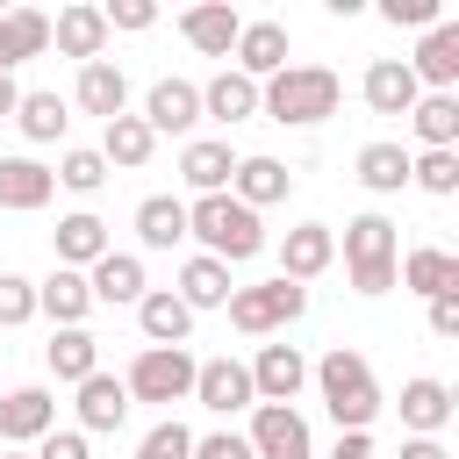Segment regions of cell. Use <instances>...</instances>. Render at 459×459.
Instances as JSON below:
<instances>
[{
    "instance_id": "obj_11",
    "label": "cell",
    "mask_w": 459,
    "mask_h": 459,
    "mask_svg": "<svg viewBox=\"0 0 459 459\" xmlns=\"http://www.w3.org/2000/svg\"><path fill=\"white\" fill-rule=\"evenodd\" d=\"M194 402H201L208 416H237V409H258L244 359H201V366H194Z\"/></svg>"
},
{
    "instance_id": "obj_1",
    "label": "cell",
    "mask_w": 459,
    "mask_h": 459,
    "mask_svg": "<svg viewBox=\"0 0 459 459\" xmlns=\"http://www.w3.org/2000/svg\"><path fill=\"white\" fill-rule=\"evenodd\" d=\"M308 380H316V394H323V409H330L337 430H373L380 409H387V394H380L366 351H351V344H330V351L308 366Z\"/></svg>"
},
{
    "instance_id": "obj_21",
    "label": "cell",
    "mask_w": 459,
    "mask_h": 459,
    "mask_svg": "<svg viewBox=\"0 0 459 459\" xmlns=\"http://www.w3.org/2000/svg\"><path fill=\"white\" fill-rule=\"evenodd\" d=\"M394 280H402L409 294L437 301V294H459V258H452L445 244H416V251H402V258H394Z\"/></svg>"
},
{
    "instance_id": "obj_37",
    "label": "cell",
    "mask_w": 459,
    "mask_h": 459,
    "mask_svg": "<svg viewBox=\"0 0 459 459\" xmlns=\"http://www.w3.org/2000/svg\"><path fill=\"white\" fill-rule=\"evenodd\" d=\"M359 186L366 194H402L409 186V151L402 143H366L359 151Z\"/></svg>"
},
{
    "instance_id": "obj_15",
    "label": "cell",
    "mask_w": 459,
    "mask_h": 459,
    "mask_svg": "<svg viewBox=\"0 0 459 459\" xmlns=\"http://www.w3.org/2000/svg\"><path fill=\"white\" fill-rule=\"evenodd\" d=\"M72 108H79V115H100V122L129 115V79H122V65H115V57L79 65V79H72Z\"/></svg>"
},
{
    "instance_id": "obj_10",
    "label": "cell",
    "mask_w": 459,
    "mask_h": 459,
    "mask_svg": "<svg viewBox=\"0 0 459 459\" xmlns=\"http://www.w3.org/2000/svg\"><path fill=\"white\" fill-rule=\"evenodd\" d=\"M43 430H57V394L50 387H7L0 394V452L36 445Z\"/></svg>"
},
{
    "instance_id": "obj_28",
    "label": "cell",
    "mask_w": 459,
    "mask_h": 459,
    "mask_svg": "<svg viewBox=\"0 0 459 459\" xmlns=\"http://www.w3.org/2000/svg\"><path fill=\"white\" fill-rule=\"evenodd\" d=\"M445 423H452V387L430 380V373L402 380V430H409V437H437Z\"/></svg>"
},
{
    "instance_id": "obj_12",
    "label": "cell",
    "mask_w": 459,
    "mask_h": 459,
    "mask_svg": "<svg viewBox=\"0 0 459 459\" xmlns=\"http://www.w3.org/2000/svg\"><path fill=\"white\" fill-rule=\"evenodd\" d=\"M287 50H294L287 22H244V29H237V50H230V57H237L230 72H244V79L265 86L273 72H287Z\"/></svg>"
},
{
    "instance_id": "obj_18",
    "label": "cell",
    "mask_w": 459,
    "mask_h": 459,
    "mask_svg": "<svg viewBox=\"0 0 459 459\" xmlns=\"http://www.w3.org/2000/svg\"><path fill=\"white\" fill-rule=\"evenodd\" d=\"M36 316H50V330H79L93 316V287L72 265H50V280H36Z\"/></svg>"
},
{
    "instance_id": "obj_38",
    "label": "cell",
    "mask_w": 459,
    "mask_h": 459,
    "mask_svg": "<svg viewBox=\"0 0 459 459\" xmlns=\"http://www.w3.org/2000/svg\"><path fill=\"white\" fill-rule=\"evenodd\" d=\"M50 179L72 186V194H100V186H108V158H100L93 143H72V151L50 165Z\"/></svg>"
},
{
    "instance_id": "obj_24",
    "label": "cell",
    "mask_w": 459,
    "mask_h": 459,
    "mask_svg": "<svg viewBox=\"0 0 459 459\" xmlns=\"http://www.w3.org/2000/svg\"><path fill=\"white\" fill-rule=\"evenodd\" d=\"M237 29H244V14H237L230 0H201V7L179 14V36H186L201 57H230V50H237Z\"/></svg>"
},
{
    "instance_id": "obj_39",
    "label": "cell",
    "mask_w": 459,
    "mask_h": 459,
    "mask_svg": "<svg viewBox=\"0 0 459 459\" xmlns=\"http://www.w3.org/2000/svg\"><path fill=\"white\" fill-rule=\"evenodd\" d=\"M409 186H423L430 201H452L459 194V151H416L409 158Z\"/></svg>"
},
{
    "instance_id": "obj_48",
    "label": "cell",
    "mask_w": 459,
    "mask_h": 459,
    "mask_svg": "<svg viewBox=\"0 0 459 459\" xmlns=\"http://www.w3.org/2000/svg\"><path fill=\"white\" fill-rule=\"evenodd\" d=\"M394 459H452V452H445L437 437H402V452H394Z\"/></svg>"
},
{
    "instance_id": "obj_43",
    "label": "cell",
    "mask_w": 459,
    "mask_h": 459,
    "mask_svg": "<svg viewBox=\"0 0 459 459\" xmlns=\"http://www.w3.org/2000/svg\"><path fill=\"white\" fill-rule=\"evenodd\" d=\"M100 14H108V36H115V29H129V36H143V29L158 22V7H151V0H108Z\"/></svg>"
},
{
    "instance_id": "obj_35",
    "label": "cell",
    "mask_w": 459,
    "mask_h": 459,
    "mask_svg": "<svg viewBox=\"0 0 459 459\" xmlns=\"http://www.w3.org/2000/svg\"><path fill=\"white\" fill-rule=\"evenodd\" d=\"M409 129L423 151H459V93H416Z\"/></svg>"
},
{
    "instance_id": "obj_44",
    "label": "cell",
    "mask_w": 459,
    "mask_h": 459,
    "mask_svg": "<svg viewBox=\"0 0 459 459\" xmlns=\"http://www.w3.org/2000/svg\"><path fill=\"white\" fill-rule=\"evenodd\" d=\"M36 459H93V452H86V430H43Z\"/></svg>"
},
{
    "instance_id": "obj_49",
    "label": "cell",
    "mask_w": 459,
    "mask_h": 459,
    "mask_svg": "<svg viewBox=\"0 0 459 459\" xmlns=\"http://www.w3.org/2000/svg\"><path fill=\"white\" fill-rule=\"evenodd\" d=\"M14 100H22V86H14V72H0V115H14Z\"/></svg>"
},
{
    "instance_id": "obj_22",
    "label": "cell",
    "mask_w": 459,
    "mask_h": 459,
    "mask_svg": "<svg viewBox=\"0 0 459 459\" xmlns=\"http://www.w3.org/2000/svg\"><path fill=\"white\" fill-rule=\"evenodd\" d=\"M86 287H93V308H100V301H108V308H136V301L151 294L136 251H108L100 265H86Z\"/></svg>"
},
{
    "instance_id": "obj_5",
    "label": "cell",
    "mask_w": 459,
    "mask_h": 459,
    "mask_svg": "<svg viewBox=\"0 0 459 459\" xmlns=\"http://www.w3.org/2000/svg\"><path fill=\"white\" fill-rule=\"evenodd\" d=\"M222 308H230V323H237L244 337H280L287 323H301V316H308V287H294V280H280V273H273V280L237 287Z\"/></svg>"
},
{
    "instance_id": "obj_34",
    "label": "cell",
    "mask_w": 459,
    "mask_h": 459,
    "mask_svg": "<svg viewBox=\"0 0 459 459\" xmlns=\"http://www.w3.org/2000/svg\"><path fill=\"white\" fill-rule=\"evenodd\" d=\"M14 129H22L29 143H57V136L72 129V100H65V93H50V86L22 93V100H14Z\"/></svg>"
},
{
    "instance_id": "obj_19",
    "label": "cell",
    "mask_w": 459,
    "mask_h": 459,
    "mask_svg": "<svg viewBox=\"0 0 459 459\" xmlns=\"http://www.w3.org/2000/svg\"><path fill=\"white\" fill-rule=\"evenodd\" d=\"M50 43H57L65 57L93 65V57L108 50V14H100L93 0H72V7H57V14H50Z\"/></svg>"
},
{
    "instance_id": "obj_14",
    "label": "cell",
    "mask_w": 459,
    "mask_h": 459,
    "mask_svg": "<svg viewBox=\"0 0 459 459\" xmlns=\"http://www.w3.org/2000/svg\"><path fill=\"white\" fill-rule=\"evenodd\" d=\"M194 122H201V86L194 79H158L143 93V129L151 136H194Z\"/></svg>"
},
{
    "instance_id": "obj_47",
    "label": "cell",
    "mask_w": 459,
    "mask_h": 459,
    "mask_svg": "<svg viewBox=\"0 0 459 459\" xmlns=\"http://www.w3.org/2000/svg\"><path fill=\"white\" fill-rule=\"evenodd\" d=\"M330 459H373V430H337Z\"/></svg>"
},
{
    "instance_id": "obj_3",
    "label": "cell",
    "mask_w": 459,
    "mask_h": 459,
    "mask_svg": "<svg viewBox=\"0 0 459 459\" xmlns=\"http://www.w3.org/2000/svg\"><path fill=\"white\" fill-rule=\"evenodd\" d=\"M186 237L201 244V258H222V265H244V258L265 251V222H258L244 201H230V194L186 201Z\"/></svg>"
},
{
    "instance_id": "obj_8",
    "label": "cell",
    "mask_w": 459,
    "mask_h": 459,
    "mask_svg": "<svg viewBox=\"0 0 459 459\" xmlns=\"http://www.w3.org/2000/svg\"><path fill=\"white\" fill-rule=\"evenodd\" d=\"M330 265H337V230H330V222H294V230L280 237V280L308 287V280H323Z\"/></svg>"
},
{
    "instance_id": "obj_42",
    "label": "cell",
    "mask_w": 459,
    "mask_h": 459,
    "mask_svg": "<svg viewBox=\"0 0 459 459\" xmlns=\"http://www.w3.org/2000/svg\"><path fill=\"white\" fill-rule=\"evenodd\" d=\"M380 22H394V29H430V22H445V0H380Z\"/></svg>"
},
{
    "instance_id": "obj_16",
    "label": "cell",
    "mask_w": 459,
    "mask_h": 459,
    "mask_svg": "<svg viewBox=\"0 0 459 459\" xmlns=\"http://www.w3.org/2000/svg\"><path fill=\"white\" fill-rule=\"evenodd\" d=\"M230 172H237V143H230V136H186L179 179L194 186V201H201V194H230Z\"/></svg>"
},
{
    "instance_id": "obj_25",
    "label": "cell",
    "mask_w": 459,
    "mask_h": 459,
    "mask_svg": "<svg viewBox=\"0 0 459 459\" xmlns=\"http://www.w3.org/2000/svg\"><path fill=\"white\" fill-rule=\"evenodd\" d=\"M72 394H79L72 409H79V430H86V437H93V430H122V423H129V387H122L115 373H86Z\"/></svg>"
},
{
    "instance_id": "obj_41",
    "label": "cell",
    "mask_w": 459,
    "mask_h": 459,
    "mask_svg": "<svg viewBox=\"0 0 459 459\" xmlns=\"http://www.w3.org/2000/svg\"><path fill=\"white\" fill-rule=\"evenodd\" d=\"M29 316H36V280L29 273H0V330H14Z\"/></svg>"
},
{
    "instance_id": "obj_13",
    "label": "cell",
    "mask_w": 459,
    "mask_h": 459,
    "mask_svg": "<svg viewBox=\"0 0 459 459\" xmlns=\"http://www.w3.org/2000/svg\"><path fill=\"white\" fill-rule=\"evenodd\" d=\"M402 65L416 72L423 93H452L459 86V22H430L423 43H416V57H402Z\"/></svg>"
},
{
    "instance_id": "obj_6",
    "label": "cell",
    "mask_w": 459,
    "mask_h": 459,
    "mask_svg": "<svg viewBox=\"0 0 459 459\" xmlns=\"http://www.w3.org/2000/svg\"><path fill=\"white\" fill-rule=\"evenodd\" d=\"M194 351L186 344H143L136 359H129V373H122V387H129V402H194Z\"/></svg>"
},
{
    "instance_id": "obj_9",
    "label": "cell",
    "mask_w": 459,
    "mask_h": 459,
    "mask_svg": "<svg viewBox=\"0 0 459 459\" xmlns=\"http://www.w3.org/2000/svg\"><path fill=\"white\" fill-rule=\"evenodd\" d=\"M244 373H251V394H258V402H280V409H294V394L308 387L301 344H258V359H251Z\"/></svg>"
},
{
    "instance_id": "obj_33",
    "label": "cell",
    "mask_w": 459,
    "mask_h": 459,
    "mask_svg": "<svg viewBox=\"0 0 459 459\" xmlns=\"http://www.w3.org/2000/svg\"><path fill=\"white\" fill-rule=\"evenodd\" d=\"M136 244H143V251L186 244V201H179V194H143V201H136Z\"/></svg>"
},
{
    "instance_id": "obj_4",
    "label": "cell",
    "mask_w": 459,
    "mask_h": 459,
    "mask_svg": "<svg viewBox=\"0 0 459 459\" xmlns=\"http://www.w3.org/2000/svg\"><path fill=\"white\" fill-rule=\"evenodd\" d=\"M394 258H402V244H394V222L387 215H351L344 222V273H351V294H387L394 287Z\"/></svg>"
},
{
    "instance_id": "obj_46",
    "label": "cell",
    "mask_w": 459,
    "mask_h": 459,
    "mask_svg": "<svg viewBox=\"0 0 459 459\" xmlns=\"http://www.w3.org/2000/svg\"><path fill=\"white\" fill-rule=\"evenodd\" d=\"M430 337H459V294H437L430 301Z\"/></svg>"
},
{
    "instance_id": "obj_45",
    "label": "cell",
    "mask_w": 459,
    "mask_h": 459,
    "mask_svg": "<svg viewBox=\"0 0 459 459\" xmlns=\"http://www.w3.org/2000/svg\"><path fill=\"white\" fill-rule=\"evenodd\" d=\"M194 459H251V445H244V430H208V437H194Z\"/></svg>"
},
{
    "instance_id": "obj_17",
    "label": "cell",
    "mask_w": 459,
    "mask_h": 459,
    "mask_svg": "<svg viewBox=\"0 0 459 459\" xmlns=\"http://www.w3.org/2000/svg\"><path fill=\"white\" fill-rule=\"evenodd\" d=\"M50 251H57V265L86 273V265H100L115 244H108V222H100L93 208H72V215H57V230H50Z\"/></svg>"
},
{
    "instance_id": "obj_50",
    "label": "cell",
    "mask_w": 459,
    "mask_h": 459,
    "mask_svg": "<svg viewBox=\"0 0 459 459\" xmlns=\"http://www.w3.org/2000/svg\"><path fill=\"white\" fill-rule=\"evenodd\" d=\"M0 459H36V452H0Z\"/></svg>"
},
{
    "instance_id": "obj_7",
    "label": "cell",
    "mask_w": 459,
    "mask_h": 459,
    "mask_svg": "<svg viewBox=\"0 0 459 459\" xmlns=\"http://www.w3.org/2000/svg\"><path fill=\"white\" fill-rule=\"evenodd\" d=\"M244 445H251V459H316V437H308L301 409H280V402H258L251 409Z\"/></svg>"
},
{
    "instance_id": "obj_31",
    "label": "cell",
    "mask_w": 459,
    "mask_h": 459,
    "mask_svg": "<svg viewBox=\"0 0 459 459\" xmlns=\"http://www.w3.org/2000/svg\"><path fill=\"white\" fill-rule=\"evenodd\" d=\"M43 50H50V14H43V7H7V14H0V72L29 65V57H43Z\"/></svg>"
},
{
    "instance_id": "obj_29",
    "label": "cell",
    "mask_w": 459,
    "mask_h": 459,
    "mask_svg": "<svg viewBox=\"0 0 459 459\" xmlns=\"http://www.w3.org/2000/svg\"><path fill=\"white\" fill-rule=\"evenodd\" d=\"M136 330H143V344H186V337H194V308H186L172 287H151V294L136 301Z\"/></svg>"
},
{
    "instance_id": "obj_32",
    "label": "cell",
    "mask_w": 459,
    "mask_h": 459,
    "mask_svg": "<svg viewBox=\"0 0 459 459\" xmlns=\"http://www.w3.org/2000/svg\"><path fill=\"white\" fill-rule=\"evenodd\" d=\"M93 151L108 158V172H136V165H151L158 136L143 129V115H115V122H100V143Z\"/></svg>"
},
{
    "instance_id": "obj_36",
    "label": "cell",
    "mask_w": 459,
    "mask_h": 459,
    "mask_svg": "<svg viewBox=\"0 0 459 459\" xmlns=\"http://www.w3.org/2000/svg\"><path fill=\"white\" fill-rule=\"evenodd\" d=\"M172 294L201 316V308H222V301L237 294V280H230V265H222V258H201V251H194V258L179 265V287H172Z\"/></svg>"
},
{
    "instance_id": "obj_20",
    "label": "cell",
    "mask_w": 459,
    "mask_h": 459,
    "mask_svg": "<svg viewBox=\"0 0 459 459\" xmlns=\"http://www.w3.org/2000/svg\"><path fill=\"white\" fill-rule=\"evenodd\" d=\"M287 194H294V172H287L280 158H265V151L237 158V172H230V201H244V208L258 215V208H273V201H287Z\"/></svg>"
},
{
    "instance_id": "obj_40",
    "label": "cell",
    "mask_w": 459,
    "mask_h": 459,
    "mask_svg": "<svg viewBox=\"0 0 459 459\" xmlns=\"http://www.w3.org/2000/svg\"><path fill=\"white\" fill-rule=\"evenodd\" d=\"M136 459H194V430H186L179 416H165V423H151V430H143Z\"/></svg>"
},
{
    "instance_id": "obj_26",
    "label": "cell",
    "mask_w": 459,
    "mask_h": 459,
    "mask_svg": "<svg viewBox=\"0 0 459 459\" xmlns=\"http://www.w3.org/2000/svg\"><path fill=\"white\" fill-rule=\"evenodd\" d=\"M359 93H366V108H373V115H409L423 86H416V72H409L402 57H373V65H366V79H359Z\"/></svg>"
},
{
    "instance_id": "obj_27",
    "label": "cell",
    "mask_w": 459,
    "mask_h": 459,
    "mask_svg": "<svg viewBox=\"0 0 459 459\" xmlns=\"http://www.w3.org/2000/svg\"><path fill=\"white\" fill-rule=\"evenodd\" d=\"M258 115V79H244V72H215L208 86H201V122H222V129H237V122H251Z\"/></svg>"
},
{
    "instance_id": "obj_30",
    "label": "cell",
    "mask_w": 459,
    "mask_h": 459,
    "mask_svg": "<svg viewBox=\"0 0 459 459\" xmlns=\"http://www.w3.org/2000/svg\"><path fill=\"white\" fill-rule=\"evenodd\" d=\"M43 366H50V380H65V387H79L86 373H100V337L79 323V330H50V344H43Z\"/></svg>"
},
{
    "instance_id": "obj_2",
    "label": "cell",
    "mask_w": 459,
    "mask_h": 459,
    "mask_svg": "<svg viewBox=\"0 0 459 459\" xmlns=\"http://www.w3.org/2000/svg\"><path fill=\"white\" fill-rule=\"evenodd\" d=\"M344 108V79L330 65H287L258 86V115L265 122H287V129H316Z\"/></svg>"
},
{
    "instance_id": "obj_23",
    "label": "cell",
    "mask_w": 459,
    "mask_h": 459,
    "mask_svg": "<svg viewBox=\"0 0 459 459\" xmlns=\"http://www.w3.org/2000/svg\"><path fill=\"white\" fill-rule=\"evenodd\" d=\"M50 194H57V179H50V165H43V158H29V151L0 158V208L36 215V208H50Z\"/></svg>"
}]
</instances>
